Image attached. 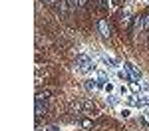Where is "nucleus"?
<instances>
[{"instance_id": "f257e3e1", "label": "nucleus", "mask_w": 149, "mask_h": 131, "mask_svg": "<svg viewBox=\"0 0 149 131\" xmlns=\"http://www.w3.org/2000/svg\"><path fill=\"white\" fill-rule=\"evenodd\" d=\"M81 115H86V117H97L100 115V107L93 103L92 99H81Z\"/></svg>"}, {"instance_id": "f03ea898", "label": "nucleus", "mask_w": 149, "mask_h": 131, "mask_svg": "<svg viewBox=\"0 0 149 131\" xmlns=\"http://www.w3.org/2000/svg\"><path fill=\"white\" fill-rule=\"evenodd\" d=\"M84 87H86L88 91H100V89H97V78H95V76H88V78L84 80Z\"/></svg>"}, {"instance_id": "7ed1b4c3", "label": "nucleus", "mask_w": 149, "mask_h": 131, "mask_svg": "<svg viewBox=\"0 0 149 131\" xmlns=\"http://www.w3.org/2000/svg\"><path fill=\"white\" fill-rule=\"evenodd\" d=\"M139 32H143V16H135V18H133V28H131V34L137 36Z\"/></svg>"}, {"instance_id": "20e7f679", "label": "nucleus", "mask_w": 149, "mask_h": 131, "mask_svg": "<svg viewBox=\"0 0 149 131\" xmlns=\"http://www.w3.org/2000/svg\"><path fill=\"white\" fill-rule=\"evenodd\" d=\"M133 18H135V16H131V8L127 6L125 12H123V18H121V28H129V24H131Z\"/></svg>"}, {"instance_id": "39448f33", "label": "nucleus", "mask_w": 149, "mask_h": 131, "mask_svg": "<svg viewBox=\"0 0 149 131\" xmlns=\"http://www.w3.org/2000/svg\"><path fill=\"white\" fill-rule=\"evenodd\" d=\"M135 107H139V109H147L149 107V95H137V99H135Z\"/></svg>"}, {"instance_id": "423d86ee", "label": "nucleus", "mask_w": 149, "mask_h": 131, "mask_svg": "<svg viewBox=\"0 0 149 131\" xmlns=\"http://www.w3.org/2000/svg\"><path fill=\"white\" fill-rule=\"evenodd\" d=\"M125 68L129 70V73L133 76V80H141V71H139L137 68H135V66L131 64V62H127V64H125Z\"/></svg>"}, {"instance_id": "0eeeda50", "label": "nucleus", "mask_w": 149, "mask_h": 131, "mask_svg": "<svg viewBox=\"0 0 149 131\" xmlns=\"http://www.w3.org/2000/svg\"><path fill=\"white\" fill-rule=\"evenodd\" d=\"M97 28H100V34H102L103 38H107V36H109V26H107V22H105V20H100Z\"/></svg>"}, {"instance_id": "6e6552de", "label": "nucleus", "mask_w": 149, "mask_h": 131, "mask_svg": "<svg viewBox=\"0 0 149 131\" xmlns=\"http://www.w3.org/2000/svg\"><path fill=\"white\" fill-rule=\"evenodd\" d=\"M70 109H72L74 113H81V101L80 99H72V101H70Z\"/></svg>"}, {"instance_id": "1a4fd4ad", "label": "nucleus", "mask_w": 149, "mask_h": 131, "mask_svg": "<svg viewBox=\"0 0 149 131\" xmlns=\"http://www.w3.org/2000/svg\"><path fill=\"white\" fill-rule=\"evenodd\" d=\"M105 101H107V105L109 107H117V103H119V97L115 94H109L107 97H105Z\"/></svg>"}, {"instance_id": "9d476101", "label": "nucleus", "mask_w": 149, "mask_h": 131, "mask_svg": "<svg viewBox=\"0 0 149 131\" xmlns=\"http://www.w3.org/2000/svg\"><path fill=\"white\" fill-rule=\"evenodd\" d=\"M52 95V89H44V91H38L36 94V99H48Z\"/></svg>"}, {"instance_id": "9b49d317", "label": "nucleus", "mask_w": 149, "mask_h": 131, "mask_svg": "<svg viewBox=\"0 0 149 131\" xmlns=\"http://www.w3.org/2000/svg\"><path fill=\"white\" fill-rule=\"evenodd\" d=\"M119 115L123 119H129L131 117V109H129V107H121V109H119Z\"/></svg>"}, {"instance_id": "f8f14e48", "label": "nucleus", "mask_w": 149, "mask_h": 131, "mask_svg": "<svg viewBox=\"0 0 149 131\" xmlns=\"http://www.w3.org/2000/svg\"><path fill=\"white\" fill-rule=\"evenodd\" d=\"M103 91H105L107 95H109V94H113V91H115V85H113V82H107V83H105Z\"/></svg>"}, {"instance_id": "ddd939ff", "label": "nucleus", "mask_w": 149, "mask_h": 131, "mask_svg": "<svg viewBox=\"0 0 149 131\" xmlns=\"http://www.w3.org/2000/svg\"><path fill=\"white\" fill-rule=\"evenodd\" d=\"M119 94H121V95H131V89H129V85H121V87H119Z\"/></svg>"}, {"instance_id": "4468645a", "label": "nucleus", "mask_w": 149, "mask_h": 131, "mask_svg": "<svg viewBox=\"0 0 149 131\" xmlns=\"http://www.w3.org/2000/svg\"><path fill=\"white\" fill-rule=\"evenodd\" d=\"M149 30V14H145L143 16V32H147Z\"/></svg>"}, {"instance_id": "2eb2a0df", "label": "nucleus", "mask_w": 149, "mask_h": 131, "mask_svg": "<svg viewBox=\"0 0 149 131\" xmlns=\"http://www.w3.org/2000/svg\"><path fill=\"white\" fill-rule=\"evenodd\" d=\"M81 127L90 129V127H92V119H81Z\"/></svg>"}, {"instance_id": "dca6fc26", "label": "nucleus", "mask_w": 149, "mask_h": 131, "mask_svg": "<svg viewBox=\"0 0 149 131\" xmlns=\"http://www.w3.org/2000/svg\"><path fill=\"white\" fill-rule=\"evenodd\" d=\"M68 4L72 8H76V6H80V0H68Z\"/></svg>"}, {"instance_id": "f3484780", "label": "nucleus", "mask_w": 149, "mask_h": 131, "mask_svg": "<svg viewBox=\"0 0 149 131\" xmlns=\"http://www.w3.org/2000/svg\"><path fill=\"white\" fill-rule=\"evenodd\" d=\"M44 131H60V129H58L56 125H50V127H44Z\"/></svg>"}, {"instance_id": "a211bd4d", "label": "nucleus", "mask_w": 149, "mask_h": 131, "mask_svg": "<svg viewBox=\"0 0 149 131\" xmlns=\"http://www.w3.org/2000/svg\"><path fill=\"white\" fill-rule=\"evenodd\" d=\"M44 2H48V4H56V2H60V0H44Z\"/></svg>"}, {"instance_id": "6ab92c4d", "label": "nucleus", "mask_w": 149, "mask_h": 131, "mask_svg": "<svg viewBox=\"0 0 149 131\" xmlns=\"http://www.w3.org/2000/svg\"><path fill=\"white\" fill-rule=\"evenodd\" d=\"M88 4V0H80V6H86Z\"/></svg>"}, {"instance_id": "aec40b11", "label": "nucleus", "mask_w": 149, "mask_h": 131, "mask_svg": "<svg viewBox=\"0 0 149 131\" xmlns=\"http://www.w3.org/2000/svg\"><path fill=\"white\" fill-rule=\"evenodd\" d=\"M145 117H147V121H149V107L145 109Z\"/></svg>"}, {"instance_id": "412c9836", "label": "nucleus", "mask_w": 149, "mask_h": 131, "mask_svg": "<svg viewBox=\"0 0 149 131\" xmlns=\"http://www.w3.org/2000/svg\"><path fill=\"white\" fill-rule=\"evenodd\" d=\"M111 2H113V6H117V4H119V0H111Z\"/></svg>"}, {"instance_id": "4be33fe9", "label": "nucleus", "mask_w": 149, "mask_h": 131, "mask_svg": "<svg viewBox=\"0 0 149 131\" xmlns=\"http://www.w3.org/2000/svg\"><path fill=\"white\" fill-rule=\"evenodd\" d=\"M147 2H149V0H147Z\"/></svg>"}]
</instances>
